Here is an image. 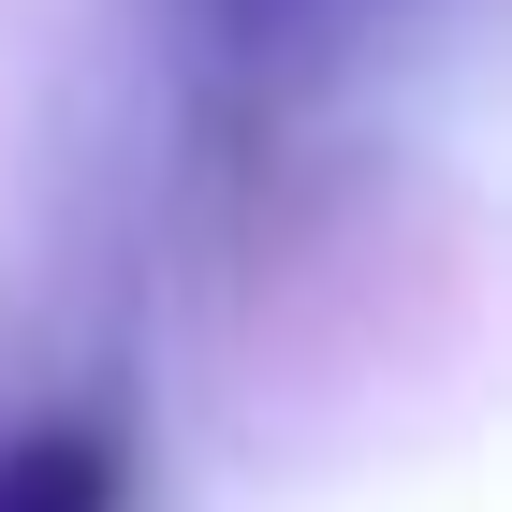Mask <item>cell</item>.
<instances>
[{
  "label": "cell",
  "instance_id": "1",
  "mask_svg": "<svg viewBox=\"0 0 512 512\" xmlns=\"http://www.w3.org/2000/svg\"><path fill=\"white\" fill-rule=\"evenodd\" d=\"M0 512H118V439L88 425H44L0 454Z\"/></svg>",
  "mask_w": 512,
  "mask_h": 512
},
{
  "label": "cell",
  "instance_id": "2",
  "mask_svg": "<svg viewBox=\"0 0 512 512\" xmlns=\"http://www.w3.org/2000/svg\"><path fill=\"white\" fill-rule=\"evenodd\" d=\"M220 15H249V30H293V15H322V0H220Z\"/></svg>",
  "mask_w": 512,
  "mask_h": 512
}]
</instances>
